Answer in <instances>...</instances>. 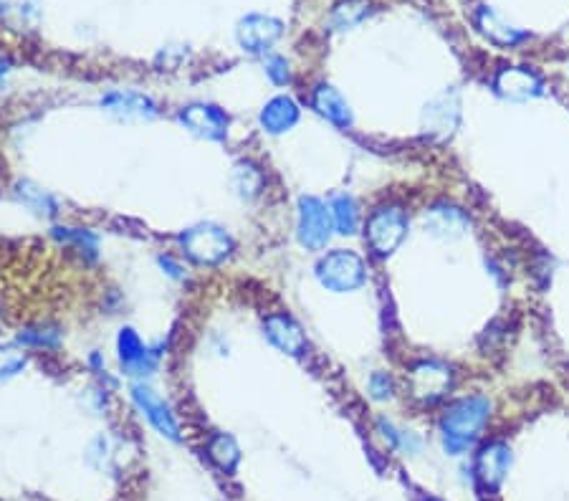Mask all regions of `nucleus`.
Masks as SVG:
<instances>
[{
  "instance_id": "39448f33",
  "label": "nucleus",
  "mask_w": 569,
  "mask_h": 501,
  "mask_svg": "<svg viewBox=\"0 0 569 501\" xmlns=\"http://www.w3.org/2000/svg\"><path fill=\"white\" fill-rule=\"evenodd\" d=\"M332 233L334 221L329 205L314 195H304L296 208V236H299L301 246L309 251H322L327 248Z\"/></svg>"
},
{
  "instance_id": "c85d7f7f",
  "label": "nucleus",
  "mask_w": 569,
  "mask_h": 501,
  "mask_svg": "<svg viewBox=\"0 0 569 501\" xmlns=\"http://www.w3.org/2000/svg\"><path fill=\"white\" fill-rule=\"evenodd\" d=\"M367 388H370V395L375 400L392 398V380L390 375H385V372H375L370 378V383H367Z\"/></svg>"
},
{
  "instance_id": "0eeeda50",
  "label": "nucleus",
  "mask_w": 569,
  "mask_h": 501,
  "mask_svg": "<svg viewBox=\"0 0 569 501\" xmlns=\"http://www.w3.org/2000/svg\"><path fill=\"white\" fill-rule=\"evenodd\" d=\"M281 33H284V23L274 16H264V13H251V16L241 18L236 28L238 46L253 56L269 54Z\"/></svg>"
},
{
  "instance_id": "6ab92c4d",
  "label": "nucleus",
  "mask_w": 569,
  "mask_h": 501,
  "mask_svg": "<svg viewBox=\"0 0 569 501\" xmlns=\"http://www.w3.org/2000/svg\"><path fill=\"white\" fill-rule=\"evenodd\" d=\"M423 223L433 236L453 238L466 231L468 221L466 216H463V211H458L453 205H435V208H430V211L425 213Z\"/></svg>"
},
{
  "instance_id": "2eb2a0df",
  "label": "nucleus",
  "mask_w": 569,
  "mask_h": 501,
  "mask_svg": "<svg viewBox=\"0 0 569 501\" xmlns=\"http://www.w3.org/2000/svg\"><path fill=\"white\" fill-rule=\"evenodd\" d=\"M476 28L481 31V36L489 38L491 44L504 46V49H511V46L521 44V41H527L529 38V33L509 26V23L499 16V13L491 11V8H486V6H481L476 11Z\"/></svg>"
},
{
  "instance_id": "5701e85b",
  "label": "nucleus",
  "mask_w": 569,
  "mask_h": 501,
  "mask_svg": "<svg viewBox=\"0 0 569 501\" xmlns=\"http://www.w3.org/2000/svg\"><path fill=\"white\" fill-rule=\"evenodd\" d=\"M16 198L21 200L23 205H26L28 211H33L36 216H56L59 213V205H56V200L51 198L49 193L43 188H38V185L28 183V180H23V183L16 185Z\"/></svg>"
},
{
  "instance_id": "ddd939ff",
  "label": "nucleus",
  "mask_w": 569,
  "mask_h": 501,
  "mask_svg": "<svg viewBox=\"0 0 569 501\" xmlns=\"http://www.w3.org/2000/svg\"><path fill=\"white\" fill-rule=\"evenodd\" d=\"M264 332H266V337H269L271 345L279 347L281 352H286V355H291V357L304 355L306 347H309L304 329H301L299 324H296L294 319L284 312L269 314L264 322Z\"/></svg>"
},
{
  "instance_id": "f257e3e1",
  "label": "nucleus",
  "mask_w": 569,
  "mask_h": 501,
  "mask_svg": "<svg viewBox=\"0 0 569 501\" xmlns=\"http://www.w3.org/2000/svg\"><path fill=\"white\" fill-rule=\"evenodd\" d=\"M489 418L491 400L484 395H471V398H461L448 405L441 418V436L446 451L453 456L468 451L478 441Z\"/></svg>"
},
{
  "instance_id": "c756f323",
  "label": "nucleus",
  "mask_w": 569,
  "mask_h": 501,
  "mask_svg": "<svg viewBox=\"0 0 569 501\" xmlns=\"http://www.w3.org/2000/svg\"><path fill=\"white\" fill-rule=\"evenodd\" d=\"M160 266L165 269L167 276H172V279H185L183 266H180L178 261H172L170 256H160Z\"/></svg>"
},
{
  "instance_id": "bb28decb",
  "label": "nucleus",
  "mask_w": 569,
  "mask_h": 501,
  "mask_svg": "<svg viewBox=\"0 0 569 501\" xmlns=\"http://www.w3.org/2000/svg\"><path fill=\"white\" fill-rule=\"evenodd\" d=\"M26 367V355L16 347H0V380L13 378Z\"/></svg>"
},
{
  "instance_id": "4be33fe9",
  "label": "nucleus",
  "mask_w": 569,
  "mask_h": 501,
  "mask_svg": "<svg viewBox=\"0 0 569 501\" xmlns=\"http://www.w3.org/2000/svg\"><path fill=\"white\" fill-rule=\"evenodd\" d=\"M205 448H208V458L218 466V469L226 471V474L236 471L238 461H241V448H238V443L233 441L231 436H226V433H215Z\"/></svg>"
},
{
  "instance_id": "9d476101",
  "label": "nucleus",
  "mask_w": 569,
  "mask_h": 501,
  "mask_svg": "<svg viewBox=\"0 0 569 501\" xmlns=\"http://www.w3.org/2000/svg\"><path fill=\"white\" fill-rule=\"evenodd\" d=\"M132 400H135L140 413L145 415L147 421H150V426L155 428L160 436L170 438V441H175V443L180 441V426H178V421H175V413H172L170 405H167L165 400H162L160 395L150 388V385H145V383L132 385Z\"/></svg>"
},
{
  "instance_id": "393cba45",
  "label": "nucleus",
  "mask_w": 569,
  "mask_h": 501,
  "mask_svg": "<svg viewBox=\"0 0 569 501\" xmlns=\"http://www.w3.org/2000/svg\"><path fill=\"white\" fill-rule=\"evenodd\" d=\"M367 16H370V0H342L332 13V26L337 31H347L365 21Z\"/></svg>"
},
{
  "instance_id": "1a4fd4ad",
  "label": "nucleus",
  "mask_w": 569,
  "mask_h": 501,
  "mask_svg": "<svg viewBox=\"0 0 569 501\" xmlns=\"http://www.w3.org/2000/svg\"><path fill=\"white\" fill-rule=\"evenodd\" d=\"M117 352L124 375H129V378H147V375H152V372L157 370L160 352L147 347L145 342L140 340V334L132 327H124L122 332H119Z\"/></svg>"
},
{
  "instance_id": "b1692460",
  "label": "nucleus",
  "mask_w": 569,
  "mask_h": 501,
  "mask_svg": "<svg viewBox=\"0 0 569 501\" xmlns=\"http://www.w3.org/2000/svg\"><path fill=\"white\" fill-rule=\"evenodd\" d=\"M18 345L31 347V350H56L61 345V332L54 324H36V327L21 329Z\"/></svg>"
},
{
  "instance_id": "7c9ffc66",
  "label": "nucleus",
  "mask_w": 569,
  "mask_h": 501,
  "mask_svg": "<svg viewBox=\"0 0 569 501\" xmlns=\"http://www.w3.org/2000/svg\"><path fill=\"white\" fill-rule=\"evenodd\" d=\"M425 501H441V499H425Z\"/></svg>"
},
{
  "instance_id": "6e6552de",
  "label": "nucleus",
  "mask_w": 569,
  "mask_h": 501,
  "mask_svg": "<svg viewBox=\"0 0 569 501\" xmlns=\"http://www.w3.org/2000/svg\"><path fill=\"white\" fill-rule=\"evenodd\" d=\"M180 124H183L185 130L193 132L195 137L200 140H208V142H223L228 137V114L223 112L221 107H215V104H188L183 107V112L178 114Z\"/></svg>"
},
{
  "instance_id": "f03ea898",
  "label": "nucleus",
  "mask_w": 569,
  "mask_h": 501,
  "mask_svg": "<svg viewBox=\"0 0 569 501\" xmlns=\"http://www.w3.org/2000/svg\"><path fill=\"white\" fill-rule=\"evenodd\" d=\"M180 248L188 259H193L200 266H218L233 254V238L226 228L215 223H198L180 233Z\"/></svg>"
},
{
  "instance_id": "4468645a",
  "label": "nucleus",
  "mask_w": 569,
  "mask_h": 501,
  "mask_svg": "<svg viewBox=\"0 0 569 501\" xmlns=\"http://www.w3.org/2000/svg\"><path fill=\"white\" fill-rule=\"evenodd\" d=\"M102 107L117 119H127V122H142V119H152L157 114L155 102L137 92L107 94V97H102Z\"/></svg>"
},
{
  "instance_id": "f8f14e48",
  "label": "nucleus",
  "mask_w": 569,
  "mask_h": 501,
  "mask_svg": "<svg viewBox=\"0 0 569 501\" xmlns=\"http://www.w3.org/2000/svg\"><path fill=\"white\" fill-rule=\"evenodd\" d=\"M496 92L511 102H524L542 94V79L527 66H504L496 74Z\"/></svg>"
},
{
  "instance_id": "9b49d317",
  "label": "nucleus",
  "mask_w": 569,
  "mask_h": 501,
  "mask_svg": "<svg viewBox=\"0 0 569 501\" xmlns=\"http://www.w3.org/2000/svg\"><path fill=\"white\" fill-rule=\"evenodd\" d=\"M511 466V451L506 443L491 441L481 448L476 458V476L481 481V486L489 491H496L504 484L506 474H509Z\"/></svg>"
},
{
  "instance_id": "a878e982",
  "label": "nucleus",
  "mask_w": 569,
  "mask_h": 501,
  "mask_svg": "<svg viewBox=\"0 0 569 501\" xmlns=\"http://www.w3.org/2000/svg\"><path fill=\"white\" fill-rule=\"evenodd\" d=\"M54 236L66 246H74L81 256H89V259L97 256L99 238L92 231H86V228H54Z\"/></svg>"
},
{
  "instance_id": "7ed1b4c3",
  "label": "nucleus",
  "mask_w": 569,
  "mask_h": 501,
  "mask_svg": "<svg viewBox=\"0 0 569 501\" xmlns=\"http://www.w3.org/2000/svg\"><path fill=\"white\" fill-rule=\"evenodd\" d=\"M317 279L324 289L337 291V294H347L367 281V266L360 254L349 251V248H334L329 254H324L317 264Z\"/></svg>"
},
{
  "instance_id": "cd10ccee",
  "label": "nucleus",
  "mask_w": 569,
  "mask_h": 501,
  "mask_svg": "<svg viewBox=\"0 0 569 501\" xmlns=\"http://www.w3.org/2000/svg\"><path fill=\"white\" fill-rule=\"evenodd\" d=\"M264 66H266V76H269L274 84H279V87L291 84V66L284 56H269Z\"/></svg>"
},
{
  "instance_id": "423d86ee",
  "label": "nucleus",
  "mask_w": 569,
  "mask_h": 501,
  "mask_svg": "<svg viewBox=\"0 0 569 501\" xmlns=\"http://www.w3.org/2000/svg\"><path fill=\"white\" fill-rule=\"evenodd\" d=\"M408 388L418 403H438L453 388V370L438 360H423L410 370Z\"/></svg>"
},
{
  "instance_id": "412c9836",
  "label": "nucleus",
  "mask_w": 569,
  "mask_h": 501,
  "mask_svg": "<svg viewBox=\"0 0 569 501\" xmlns=\"http://www.w3.org/2000/svg\"><path fill=\"white\" fill-rule=\"evenodd\" d=\"M329 211H332V221L334 228H337L342 236H355L357 228H360L362 221V213H360V205L352 195L342 193V195H334L332 203H329Z\"/></svg>"
},
{
  "instance_id": "20e7f679",
  "label": "nucleus",
  "mask_w": 569,
  "mask_h": 501,
  "mask_svg": "<svg viewBox=\"0 0 569 501\" xmlns=\"http://www.w3.org/2000/svg\"><path fill=\"white\" fill-rule=\"evenodd\" d=\"M408 216L398 205H382L367 218L365 241L377 259H387L408 238Z\"/></svg>"
},
{
  "instance_id": "a211bd4d",
  "label": "nucleus",
  "mask_w": 569,
  "mask_h": 501,
  "mask_svg": "<svg viewBox=\"0 0 569 501\" xmlns=\"http://www.w3.org/2000/svg\"><path fill=\"white\" fill-rule=\"evenodd\" d=\"M41 18V0H0V21L11 31H33Z\"/></svg>"
},
{
  "instance_id": "f3484780",
  "label": "nucleus",
  "mask_w": 569,
  "mask_h": 501,
  "mask_svg": "<svg viewBox=\"0 0 569 501\" xmlns=\"http://www.w3.org/2000/svg\"><path fill=\"white\" fill-rule=\"evenodd\" d=\"M312 104L324 119H329V122L337 124V127H349V124H352V109L344 102L342 94L334 87H329V84H319V87L314 89Z\"/></svg>"
},
{
  "instance_id": "aec40b11",
  "label": "nucleus",
  "mask_w": 569,
  "mask_h": 501,
  "mask_svg": "<svg viewBox=\"0 0 569 501\" xmlns=\"http://www.w3.org/2000/svg\"><path fill=\"white\" fill-rule=\"evenodd\" d=\"M264 173H261V167L251 160H241L233 165V173H231V185L243 200H253L256 195H261L264 190Z\"/></svg>"
},
{
  "instance_id": "dca6fc26",
  "label": "nucleus",
  "mask_w": 569,
  "mask_h": 501,
  "mask_svg": "<svg viewBox=\"0 0 569 501\" xmlns=\"http://www.w3.org/2000/svg\"><path fill=\"white\" fill-rule=\"evenodd\" d=\"M264 132L269 135H284L299 122V104L291 97H274L271 102H266V107L261 109V117H258Z\"/></svg>"
}]
</instances>
